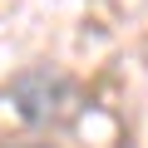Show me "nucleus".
Here are the masks:
<instances>
[{
  "label": "nucleus",
  "mask_w": 148,
  "mask_h": 148,
  "mask_svg": "<svg viewBox=\"0 0 148 148\" xmlns=\"http://www.w3.org/2000/svg\"><path fill=\"white\" fill-rule=\"evenodd\" d=\"M5 99L15 104V114L30 123V128H45L59 119L64 99H69V79L49 64H35V69H20L15 79L5 84Z\"/></svg>",
  "instance_id": "1"
},
{
  "label": "nucleus",
  "mask_w": 148,
  "mask_h": 148,
  "mask_svg": "<svg viewBox=\"0 0 148 148\" xmlns=\"http://www.w3.org/2000/svg\"><path fill=\"white\" fill-rule=\"evenodd\" d=\"M25 148H45V143H25Z\"/></svg>",
  "instance_id": "2"
}]
</instances>
